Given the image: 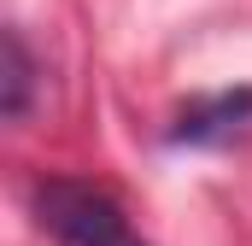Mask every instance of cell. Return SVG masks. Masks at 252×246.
I'll return each instance as SVG.
<instances>
[{"instance_id":"obj_1","label":"cell","mask_w":252,"mask_h":246,"mask_svg":"<svg viewBox=\"0 0 252 246\" xmlns=\"http://www.w3.org/2000/svg\"><path fill=\"white\" fill-rule=\"evenodd\" d=\"M30 211H35V223L59 246H153L100 182L41 176V182L30 187Z\"/></svg>"},{"instance_id":"obj_2","label":"cell","mask_w":252,"mask_h":246,"mask_svg":"<svg viewBox=\"0 0 252 246\" xmlns=\"http://www.w3.org/2000/svg\"><path fill=\"white\" fill-rule=\"evenodd\" d=\"M252 123V88H223V94H199L176 112L170 141H188V147H217V141H235Z\"/></svg>"},{"instance_id":"obj_3","label":"cell","mask_w":252,"mask_h":246,"mask_svg":"<svg viewBox=\"0 0 252 246\" xmlns=\"http://www.w3.org/2000/svg\"><path fill=\"white\" fill-rule=\"evenodd\" d=\"M30 88H35V64H30V47L18 30H6V76H0V112L6 123H18L30 112Z\"/></svg>"}]
</instances>
